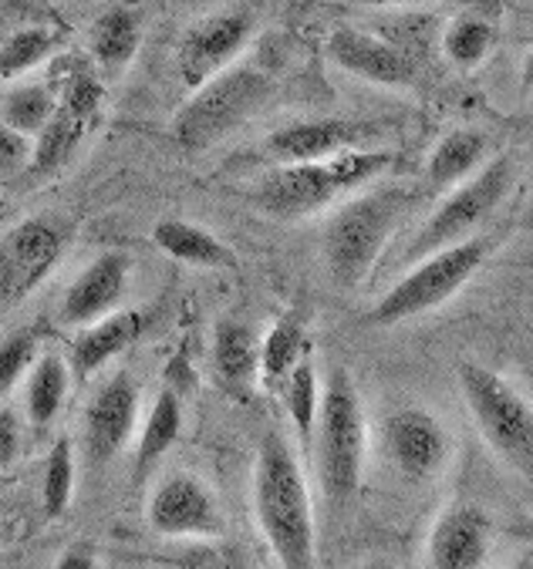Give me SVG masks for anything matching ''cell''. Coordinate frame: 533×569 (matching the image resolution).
<instances>
[{"instance_id": "obj_1", "label": "cell", "mask_w": 533, "mask_h": 569, "mask_svg": "<svg viewBox=\"0 0 533 569\" xmlns=\"http://www.w3.org/2000/svg\"><path fill=\"white\" fill-rule=\"evenodd\" d=\"M254 512L280 569H314V516L307 479L280 431L260 438L254 469Z\"/></svg>"}, {"instance_id": "obj_2", "label": "cell", "mask_w": 533, "mask_h": 569, "mask_svg": "<svg viewBox=\"0 0 533 569\" xmlns=\"http://www.w3.org/2000/svg\"><path fill=\"white\" fill-rule=\"evenodd\" d=\"M395 166V152L382 149H345L317 162H290L264 176L254 199L270 216H307L332 206L335 199L358 192Z\"/></svg>"}, {"instance_id": "obj_3", "label": "cell", "mask_w": 533, "mask_h": 569, "mask_svg": "<svg viewBox=\"0 0 533 569\" xmlns=\"http://www.w3.org/2000/svg\"><path fill=\"white\" fill-rule=\"evenodd\" d=\"M274 81L267 71L254 64H230L213 74L176 111L172 132L186 152H206L227 136H234L244 122H250L267 104Z\"/></svg>"}, {"instance_id": "obj_4", "label": "cell", "mask_w": 533, "mask_h": 569, "mask_svg": "<svg viewBox=\"0 0 533 569\" xmlns=\"http://www.w3.org/2000/svg\"><path fill=\"white\" fill-rule=\"evenodd\" d=\"M310 451L317 459V479L328 499L345 502L362 486L365 469V415L362 398L345 368H335L322 401H317V421Z\"/></svg>"}, {"instance_id": "obj_5", "label": "cell", "mask_w": 533, "mask_h": 569, "mask_svg": "<svg viewBox=\"0 0 533 569\" xmlns=\"http://www.w3.org/2000/svg\"><path fill=\"white\" fill-rule=\"evenodd\" d=\"M402 212H405V192L398 189L365 192L335 212L325 233V260L338 287L352 290L368 277Z\"/></svg>"}, {"instance_id": "obj_6", "label": "cell", "mask_w": 533, "mask_h": 569, "mask_svg": "<svg viewBox=\"0 0 533 569\" xmlns=\"http://www.w3.org/2000/svg\"><path fill=\"white\" fill-rule=\"evenodd\" d=\"M493 240L490 237H466L446 250H436L430 257H422L368 313V323L375 327H392L408 317H418L425 310H433L446 303L453 293H460L473 273L483 267Z\"/></svg>"}, {"instance_id": "obj_7", "label": "cell", "mask_w": 533, "mask_h": 569, "mask_svg": "<svg viewBox=\"0 0 533 569\" xmlns=\"http://www.w3.org/2000/svg\"><path fill=\"white\" fill-rule=\"evenodd\" d=\"M456 378H460L463 398H466L483 438L490 441V448L496 455H503L513 469L530 472V462H533L530 401L480 361H463Z\"/></svg>"}, {"instance_id": "obj_8", "label": "cell", "mask_w": 533, "mask_h": 569, "mask_svg": "<svg viewBox=\"0 0 533 569\" xmlns=\"http://www.w3.org/2000/svg\"><path fill=\"white\" fill-rule=\"evenodd\" d=\"M513 182H516V166L506 156L483 166L470 182H460L440 202V209L422 222L415 243L405 250V260L418 263L422 257H430L436 250H446V247L466 240L476 226H483L496 212V206L506 199Z\"/></svg>"}, {"instance_id": "obj_9", "label": "cell", "mask_w": 533, "mask_h": 569, "mask_svg": "<svg viewBox=\"0 0 533 569\" xmlns=\"http://www.w3.org/2000/svg\"><path fill=\"white\" fill-rule=\"evenodd\" d=\"M65 237L48 219H24L0 240V313L28 300L38 283L55 270Z\"/></svg>"}, {"instance_id": "obj_10", "label": "cell", "mask_w": 533, "mask_h": 569, "mask_svg": "<svg viewBox=\"0 0 533 569\" xmlns=\"http://www.w3.org/2000/svg\"><path fill=\"white\" fill-rule=\"evenodd\" d=\"M254 38V14L247 8L213 11L186 28L176 48V68L189 88H199L213 74L234 64V58Z\"/></svg>"}, {"instance_id": "obj_11", "label": "cell", "mask_w": 533, "mask_h": 569, "mask_svg": "<svg viewBox=\"0 0 533 569\" xmlns=\"http://www.w3.org/2000/svg\"><path fill=\"white\" fill-rule=\"evenodd\" d=\"M149 529L172 539H217L227 519L213 492L189 472L162 479L149 499Z\"/></svg>"}, {"instance_id": "obj_12", "label": "cell", "mask_w": 533, "mask_h": 569, "mask_svg": "<svg viewBox=\"0 0 533 569\" xmlns=\"http://www.w3.org/2000/svg\"><path fill=\"white\" fill-rule=\"evenodd\" d=\"M139 418V385L129 371L101 381L85 408V455L91 466L112 462L129 445Z\"/></svg>"}, {"instance_id": "obj_13", "label": "cell", "mask_w": 533, "mask_h": 569, "mask_svg": "<svg viewBox=\"0 0 533 569\" xmlns=\"http://www.w3.org/2000/svg\"><path fill=\"white\" fill-rule=\"evenodd\" d=\"M385 448L408 482H433L450 462V431L422 408H402L385 421Z\"/></svg>"}, {"instance_id": "obj_14", "label": "cell", "mask_w": 533, "mask_h": 569, "mask_svg": "<svg viewBox=\"0 0 533 569\" xmlns=\"http://www.w3.org/2000/svg\"><path fill=\"white\" fill-rule=\"evenodd\" d=\"M328 54L332 61L365 81L388 84V88H405L415 81V58L395 48L392 41L372 38L355 28H338L328 38Z\"/></svg>"}, {"instance_id": "obj_15", "label": "cell", "mask_w": 533, "mask_h": 569, "mask_svg": "<svg viewBox=\"0 0 533 569\" xmlns=\"http://www.w3.org/2000/svg\"><path fill=\"white\" fill-rule=\"evenodd\" d=\"M372 136H375V129H368L365 122L307 119V122H294V126L277 129L267 139V152L274 159H280L284 166L317 162V159H328V156L345 152V149H362V142H368Z\"/></svg>"}, {"instance_id": "obj_16", "label": "cell", "mask_w": 533, "mask_h": 569, "mask_svg": "<svg viewBox=\"0 0 533 569\" xmlns=\"http://www.w3.org/2000/svg\"><path fill=\"white\" fill-rule=\"evenodd\" d=\"M129 283V257L101 253L91 267H85L61 300V320L71 327H88L112 313Z\"/></svg>"}, {"instance_id": "obj_17", "label": "cell", "mask_w": 533, "mask_h": 569, "mask_svg": "<svg viewBox=\"0 0 533 569\" xmlns=\"http://www.w3.org/2000/svg\"><path fill=\"white\" fill-rule=\"evenodd\" d=\"M493 542V526L476 506H456L433 526L430 566L433 569H483Z\"/></svg>"}, {"instance_id": "obj_18", "label": "cell", "mask_w": 533, "mask_h": 569, "mask_svg": "<svg viewBox=\"0 0 533 569\" xmlns=\"http://www.w3.org/2000/svg\"><path fill=\"white\" fill-rule=\"evenodd\" d=\"M142 330V317L136 310L105 313L101 320L88 323L71 345V368L78 375H95L101 365H109L116 355H122Z\"/></svg>"}, {"instance_id": "obj_19", "label": "cell", "mask_w": 533, "mask_h": 569, "mask_svg": "<svg viewBox=\"0 0 533 569\" xmlns=\"http://www.w3.org/2000/svg\"><path fill=\"white\" fill-rule=\"evenodd\" d=\"M156 247L189 267H209V270H237V253L217 240L209 230L186 219H159L152 230Z\"/></svg>"}, {"instance_id": "obj_20", "label": "cell", "mask_w": 533, "mask_h": 569, "mask_svg": "<svg viewBox=\"0 0 533 569\" xmlns=\"http://www.w3.org/2000/svg\"><path fill=\"white\" fill-rule=\"evenodd\" d=\"M260 368V340L240 320H224L213 333V371L220 385L240 391L257 378Z\"/></svg>"}, {"instance_id": "obj_21", "label": "cell", "mask_w": 533, "mask_h": 569, "mask_svg": "<svg viewBox=\"0 0 533 569\" xmlns=\"http://www.w3.org/2000/svg\"><path fill=\"white\" fill-rule=\"evenodd\" d=\"M95 122H88L85 116H78V111H71L68 104L58 101L55 116L48 119V126L38 132V142L31 146V162H28V172L31 176H51L58 172L71 152L81 146V139L88 136Z\"/></svg>"}, {"instance_id": "obj_22", "label": "cell", "mask_w": 533, "mask_h": 569, "mask_svg": "<svg viewBox=\"0 0 533 569\" xmlns=\"http://www.w3.org/2000/svg\"><path fill=\"white\" fill-rule=\"evenodd\" d=\"M486 136L476 129H456L450 136H443L430 156V166H425V176H430L433 186H460L466 176L476 172V166L486 159Z\"/></svg>"}, {"instance_id": "obj_23", "label": "cell", "mask_w": 533, "mask_h": 569, "mask_svg": "<svg viewBox=\"0 0 533 569\" xmlns=\"http://www.w3.org/2000/svg\"><path fill=\"white\" fill-rule=\"evenodd\" d=\"M68 365L61 361V355H41L34 358L31 378H28V395H24V408H28V421L34 428H48L68 398Z\"/></svg>"}, {"instance_id": "obj_24", "label": "cell", "mask_w": 533, "mask_h": 569, "mask_svg": "<svg viewBox=\"0 0 533 569\" xmlns=\"http://www.w3.org/2000/svg\"><path fill=\"white\" fill-rule=\"evenodd\" d=\"M182 431V405L172 388H162L152 401V411L146 418L139 448H136V476H146L162 455L179 441Z\"/></svg>"}, {"instance_id": "obj_25", "label": "cell", "mask_w": 533, "mask_h": 569, "mask_svg": "<svg viewBox=\"0 0 533 569\" xmlns=\"http://www.w3.org/2000/svg\"><path fill=\"white\" fill-rule=\"evenodd\" d=\"M139 51V18L129 8L105 11L91 24V54L105 71L126 68Z\"/></svg>"}, {"instance_id": "obj_26", "label": "cell", "mask_w": 533, "mask_h": 569, "mask_svg": "<svg viewBox=\"0 0 533 569\" xmlns=\"http://www.w3.org/2000/svg\"><path fill=\"white\" fill-rule=\"evenodd\" d=\"M61 34L48 24H24L8 34H0V78H14L34 64H41L55 48Z\"/></svg>"}, {"instance_id": "obj_27", "label": "cell", "mask_w": 533, "mask_h": 569, "mask_svg": "<svg viewBox=\"0 0 533 569\" xmlns=\"http://www.w3.org/2000/svg\"><path fill=\"white\" fill-rule=\"evenodd\" d=\"M304 361V323L297 317H284L260 340V368L267 385H284L294 365Z\"/></svg>"}, {"instance_id": "obj_28", "label": "cell", "mask_w": 533, "mask_h": 569, "mask_svg": "<svg viewBox=\"0 0 533 569\" xmlns=\"http://www.w3.org/2000/svg\"><path fill=\"white\" fill-rule=\"evenodd\" d=\"M284 398H287V415L297 435V445L310 451L314 438V421H317V401H322V388H317V375L310 361H297L294 371L284 381Z\"/></svg>"}, {"instance_id": "obj_29", "label": "cell", "mask_w": 533, "mask_h": 569, "mask_svg": "<svg viewBox=\"0 0 533 569\" xmlns=\"http://www.w3.org/2000/svg\"><path fill=\"white\" fill-rule=\"evenodd\" d=\"M493 44H496V31L480 14H460L443 34V54L463 71L476 68L490 54Z\"/></svg>"}, {"instance_id": "obj_30", "label": "cell", "mask_w": 533, "mask_h": 569, "mask_svg": "<svg viewBox=\"0 0 533 569\" xmlns=\"http://www.w3.org/2000/svg\"><path fill=\"white\" fill-rule=\"evenodd\" d=\"M75 496V451L68 438H58L48 462H45V479H41V509L48 519H61L71 506Z\"/></svg>"}, {"instance_id": "obj_31", "label": "cell", "mask_w": 533, "mask_h": 569, "mask_svg": "<svg viewBox=\"0 0 533 569\" xmlns=\"http://www.w3.org/2000/svg\"><path fill=\"white\" fill-rule=\"evenodd\" d=\"M55 108H58V98L45 84L14 88L4 101V126L21 136H38L55 116Z\"/></svg>"}, {"instance_id": "obj_32", "label": "cell", "mask_w": 533, "mask_h": 569, "mask_svg": "<svg viewBox=\"0 0 533 569\" xmlns=\"http://www.w3.org/2000/svg\"><path fill=\"white\" fill-rule=\"evenodd\" d=\"M38 358V333L21 327L0 340V398H4Z\"/></svg>"}, {"instance_id": "obj_33", "label": "cell", "mask_w": 533, "mask_h": 569, "mask_svg": "<svg viewBox=\"0 0 533 569\" xmlns=\"http://www.w3.org/2000/svg\"><path fill=\"white\" fill-rule=\"evenodd\" d=\"M61 104H68L71 111H78V116H85L88 122H95L98 119V108H101V84H98V78L88 74V71H78L68 81V88H65Z\"/></svg>"}, {"instance_id": "obj_34", "label": "cell", "mask_w": 533, "mask_h": 569, "mask_svg": "<svg viewBox=\"0 0 533 569\" xmlns=\"http://www.w3.org/2000/svg\"><path fill=\"white\" fill-rule=\"evenodd\" d=\"M179 569H237V559L230 549H220L209 539H196L179 552Z\"/></svg>"}, {"instance_id": "obj_35", "label": "cell", "mask_w": 533, "mask_h": 569, "mask_svg": "<svg viewBox=\"0 0 533 569\" xmlns=\"http://www.w3.org/2000/svg\"><path fill=\"white\" fill-rule=\"evenodd\" d=\"M31 162V142L28 136L0 126V176H14L21 169H28Z\"/></svg>"}, {"instance_id": "obj_36", "label": "cell", "mask_w": 533, "mask_h": 569, "mask_svg": "<svg viewBox=\"0 0 533 569\" xmlns=\"http://www.w3.org/2000/svg\"><path fill=\"white\" fill-rule=\"evenodd\" d=\"M21 455V418L11 405H0V469H11Z\"/></svg>"}, {"instance_id": "obj_37", "label": "cell", "mask_w": 533, "mask_h": 569, "mask_svg": "<svg viewBox=\"0 0 533 569\" xmlns=\"http://www.w3.org/2000/svg\"><path fill=\"white\" fill-rule=\"evenodd\" d=\"M55 569H98V559H95V552L88 546H68L58 556Z\"/></svg>"}, {"instance_id": "obj_38", "label": "cell", "mask_w": 533, "mask_h": 569, "mask_svg": "<svg viewBox=\"0 0 533 569\" xmlns=\"http://www.w3.org/2000/svg\"><path fill=\"white\" fill-rule=\"evenodd\" d=\"M355 4H368V8H405V4H425V0H355Z\"/></svg>"}, {"instance_id": "obj_39", "label": "cell", "mask_w": 533, "mask_h": 569, "mask_svg": "<svg viewBox=\"0 0 533 569\" xmlns=\"http://www.w3.org/2000/svg\"><path fill=\"white\" fill-rule=\"evenodd\" d=\"M365 569H395L388 559H372V562H365Z\"/></svg>"}, {"instance_id": "obj_40", "label": "cell", "mask_w": 533, "mask_h": 569, "mask_svg": "<svg viewBox=\"0 0 533 569\" xmlns=\"http://www.w3.org/2000/svg\"><path fill=\"white\" fill-rule=\"evenodd\" d=\"M510 569H533V562H530V556H523L520 562H513Z\"/></svg>"}]
</instances>
